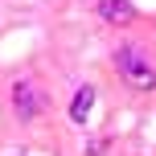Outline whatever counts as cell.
<instances>
[{
    "label": "cell",
    "instance_id": "4",
    "mask_svg": "<svg viewBox=\"0 0 156 156\" xmlns=\"http://www.w3.org/2000/svg\"><path fill=\"white\" fill-rule=\"evenodd\" d=\"M90 107H94V86H78L74 99H70V123L86 127V119H90Z\"/></svg>",
    "mask_w": 156,
    "mask_h": 156
},
{
    "label": "cell",
    "instance_id": "2",
    "mask_svg": "<svg viewBox=\"0 0 156 156\" xmlns=\"http://www.w3.org/2000/svg\"><path fill=\"white\" fill-rule=\"evenodd\" d=\"M12 111L25 119V123L41 119V111H45V94H41V86H37V82H29V78L12 82Z\"/></svg>",
    "mask_w": 156,
    "mask_h": 156
},
{
    "label": "cell",
    "instance_id": "3",
    "mask_svg": "<svg viewBox=\"0 0 156 156\" xmlns=\"http://www.w3.org/2000/svg\"><path fill=\"white\" fill-rule=\"evenodd\" d=\"M99 16L107 25H132L136 21V4L132 0H99Z\"/></svg>",
    "mask_w": 156,
    "mask_h": 156
},
{
    "label": "cell",
    "instance_id": "5",
    "mask_svg": "<svg viewBox=\"0 0 156 156\" xmlns=\"http://www.w3.org/2000/svg\"><path fill=\"white\" fill-rule=\"evenodd\" d=\"M103 152H107V140H90L86 144V156H103Z\"/></svg>",
    "mask_w": 156,
    "mask_h": 156
},
{
    "label": "cell",
    "instance_id": "1",
    "mask_svg": "<svg viewBox=\"0 0 156 156\" xmlns=\"http://www.w3.org/2000/svg\"><path fill=\"white\" fill-rule=\"evenodd\" d=\"M115 70H119V78H123L127 86H136V90H156L152 58L144 54L140 45H123V49H115Z\"/></svg>",
    "mask_w": 156,
    "mask_h": 156
}]
</instances>
